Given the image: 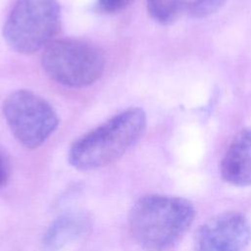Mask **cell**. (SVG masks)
I'll use <instances>...</instances> for the list:
<instances>
[{
	"label": "cell",
	"mask_w": 251,
	"mask_h": 251,
	"mask_svg": "<svg viewBox=\"0 0 251 251\" xmlns=\"http://www.w3.org/2000/svg\"><path fill=\"white\" fill-rule=\"evenodd\" d=\"M195 209L188 200L168 195L139 198L128 215V226L136 243L148 251H166L188 230Z\"/></svg>",
	"instance_id": "obj_1"
},
{
	"label": "cell",
	"mask_w": 251,
	"mask_h": 251,
	"mask_svg": "<svg viewBox=\"0 0 251 251\" xmlns=\"http://www.w3.org/2000/svg\"><path fill=\"white\" fill-rule=\"evenodd\" d=\"M145 126L146 115L142 109H126L76 139L69 150V163L80 171L106 167L136 143Z\"/></svg>",
	"instance_id": "obj_2"
},
{
	"label": "cell",
	"mask_w": 251,
	"mask_h": 251,
	"mask_svg": "<svg viewBox=\"0 0 251 251\" xmlns=\"http://www.w3.org/2000/svg\"><path fill=\"white\" fill-rule=\"evenodd\" d=\"M60 21L56 0H18L3 26V36L15 51L33 54L51 42Z\"/></svg>",
	"instance_id": "obj_3"
},
{
	"label": "cell",
	"mask_w": 251,
	"mask_h": 251,
	"mask_svg": "<svg viewBox=\"0 0 251 251\" xmlns=\"http://www.w3.org/2000/svg\"><path fill=\"white\" fill-rule=\"evenodd\" d=\"M41 64L47 75L70 87H84L100 78L105 57L95 45L77 39H57L44 49Z\"/></svg>",
	"instance_id": "obj_4"
},
{
	"label": "cell",
	"mask_w": 251,
	"mask_h": 251,
	"mask_svg": "<svg viewBox=\"0 0 251 251\" xmlns=\"http://www.w3.org/2000/svg\"><path fill=\"white\" fill-rule=\"evenodd\" d=\"M3 115L15 138L25 147L41 146L59 125L53 107L36 93L20 89L7 96Z\"/></svg>",
	"instance_id": "obj_5"
},
{
	"label": "cell",
	"mask_w": 251,
	"mask_h": 251,
	"mask_svg": "<svg viewBox=\"0 0 251 251\" xmlns=\"http://www.w3.org/2000/svg\"><path fill=\"white\" fill-rule=\"evenodd\" d=\"M251 240L248 220L237 212L219 214L199 226L195 251H245Z\"/></svg>",
	"instance_id": "obj_6"
},
{
	"label": "cell",
	"mask_w": 251,
	"mask_h": 251,
	"mask_svg": "<svg viewBox=\"0 0 251 251\" xmlns=\"http://www.w3.org/2000/svg\"><path fill=\"white\" fill-rule=\"evenodd\" d=\"M221 176L232 185H251V129L242 130L230 142L221 163Z\"/></svg>",
	"instance_id": "obj_7"
},
{
	"label": "cell",
	"mask_w": 251,
	"mask_h": 251,
	"mask_svg": "<svg viewBox=\"0 0 251 251\" xmlns=\"http://www.w3.org/2000/svg\"><path fill=\"white\" fill-rule=\"evenodd\" d=\"M90 227L88 216L81 212H69L58 217L42 237L45 251H61L78 240Z\"/></svg>",
	"instance_id": "obj_8"
},
{
	"label": "cell",
	"mask_w": 251,
	"mask_h": 251,
	"mask_svg": "<svg viewBox=\"0 0 251 251\" xmlns=\"http://www.w3.org/2000/svg\"><path fill=\"white\" fill-rule=\"evenodd\" d=\"M184 5V0H147L150 16L159 23L173 22Z\"/></svg>",
	"instance_id": "obj_9"
},
{
	"label": "cell",
	"mask_w": 251,
	"mask_h": 251,
	"mask_svg": "<svg viewBox=\"0 0 251 251\" xmlns=\"http://www.w3.org/2000/svg\"><path fill=\"white\" fill-rule=\"evenodd\" d=\"M226 0H194L190 5V15L196 19H204L217 13Z\"/></svg>",
	"instance_id": "obj_10"
},
{
	"label": "cell",
	"mask_w": 251,
	"mask_h": 251,
	"mask_svg": "<svg viewBox=\"0 0 251 251\" xmlns=\"http://www.w3.org/2000/svg\"><path fill=\"white\" fill-rule=\"evenodd\" d=\"M133 0H97L96 9L101 13L112 14L126 8Z\"/></svg>",
	"instance_id": "obj_11"
},
{
	"label": "cell",
	"mask_w": 251,
	"mask_h": 251,
	"mask_svg": "<svg viewBox=\"0 0 251 251\" xmlns=\"http://www.w3.org/2000/svg\"><path fill=\"white\" fill-rule=\"evenodd\" d=\"M9 178V168L4 159V157L0 153V187L4 186Z\"/></svg>",
	"instance_id": "obj_12"
}]
</instances>
